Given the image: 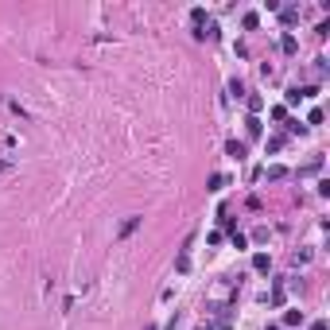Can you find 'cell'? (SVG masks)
Listing matches in <instances>:
<instances>
[{
  "mask_svg": "<svg viewBox=\"0 0 330 330\" xmlns=\"http://www.w3.org/2000/svg\"><path fill=\"white\" fill-rule=\"evenodd\" d=\"M253 268H257V272H268V268H272V257H268V253H257V257H253Z\"/></svg>",
  "mask_w": 330,
  "mask_h": 330,
  "instance_id": "cell-2",
  "label": "cell"
},
{
  "mask_svg": "<svg viewBox=\"0 0 330 330\" xmlns=\"http://www.w3.org/2000/svg\"><path fill=\"white\" fill-rule=\"evenodd\" d=\"M241 24H245V27H249V31H253V27H257V24H260V16H257V12H245V20H241Z\"/></svg>",
  "mask_w": 330,
  "mask_h": 330,
  "instance_id": "cell-12",
  "label": "cell"
},
{
  "mask_svg": "<svg viewBox=\"0 0 330 330\" xmlns=\"http://www.w3.org/2000/svg\"><path fill=\"white\" fill-rule=\"evenodd\" d=\"M260 175H268V179H283V175H287V167L272 164V167H268V171H260Z\"/></svg>",
  "mask_w": 330,
  "mask_h": 330,
  "instance_id": "cell-9",
  "label": "cell"
},
{
  "mask_svg": "<svg viewBox=\"0 0 330 330\" xmlns=\"http://www.w3.org/2000/svg\"><path fill=\"white\" fill-rule=\"evenodd\" d=\"M144 330H156V327H144Z\"/></svg>",
  "mask_w": 330,
  "mask_h": 330,
  "instance_id": "cell-18",
  "label": "cell"
},
{
  "mask_svg": "<svg viewBox=\"0 0 330 330\" xmlns=\"http://www.w3.org/2000/svg\"><path fill=\"white\" fill-rule=\"evenodd\" d=\"M268 330H283V327H268Z\"/></svg>",
  "mask_w": 330,
  "mask_h": 330,
  "instance_id": "cell-17",
  "label": "cell"
},
{
  "mask_svg": "<svg viewBox=\"0 0 330 330\" xmlns=\"http://www.w3.org/2000/svg\"><path fill=\"white\" fill-rule=\"evenodd\" d=\"M280 47H283V55H295V51H299V43H295V35H291V31L280 39Z\"/></svg>",
  "mask_w": 330,
  "mask_h": 330,
  "instance_id": "cell-3",
  "label": "cell"
},
{
  "mask_svg": "<svg viewBox=\"0 0 330 330\" xmlns=\"http://www.w3.org/2000/svg\"><path fill=\"white\" fill-rule=\"evenodd\" d=\"M202 20H206V8H190V24L202 27Z\"/></svg>",
  "mask_w": 330,
  "mask_h": 330,
  "instance_id": "cell-10",
  "label": "cell"
},
{
  "mask_svg": "<svg viewBox=\"0 0 330 330\" xmlns=\"http://www.w3.org/2000/svg\"><path fill=\"white\" fill-rule=\"evenodd\" d=\"M175 268H179V272H190V253H187V249L179 253V260H175Z\"/></svg>",
  "mask_w": 330,
  "mask_h": 330,
  "instance_id": "cell-6",
  "label": "cell"
},
{
  "mask_svg": "<svg viewBox=\"0 0 330 330\" xmlns=\"http://www.w3.org/2000/svg\"><path fill=\"white\" fill-rule=\"evenodd\" d=\"M299 323H303V311H287L283 315V327H299Z\"/></svg>",
  "mask_w": 330,
  "mask_h": 330,
  "instance_id": "cell-7",
  "label": "cell"
},
{
  "mask_svg": "<svg viewBox=\"0 0 330 330\" xmlns=\"http://www.w3.org/2000/svg\"><path fill=\"white\" fill-rule=\"evenodd\" d=\"M225 152H229L233 160H245V144H241V140H229V144H225Z\"/></svg>",
  "mask_w": 330,
  "mask_h": 330,
  "instance_id": "cell-4",
  "label": "cell"
},
{
  "mask_svg": "<svg viewBox=\"0 0 330 330\" xmlns=\"http://www.w3.org/2000/svg\"><path fill=\"white\" fill-rule=\"evenodd\" d=\"M140 221H144V218H136V214H132V218H124V221H120V233H117V237H120V241H124V237H132V233L140 229Z\"/></svg>",
  "mask_w": 330,
  "mask_h": 330,
  "instance_id": "cell-1",
  "label": "cell"
},
{
  "mask_svg": "<svg viewBox=\"0 0 330 330\" xmlns=\"http://www.w3.org/2000/svg\"><path fill=\"white\" fill-rule=\"evenodd\" d=\"M311 330H330L327 323H311Z\"/></svg>",
  "mask_w": 330,
  "mask_h": 330,
  "instance_id": "cell-15",
  "label": "cell"
},
{
  "mask_svg": "<svg viewBox=\"0 0 330 330\" xmlns=\"http://www.w3.org/2000/svg\"><path fill=\"white\" fill-rule=\"evenodd\" d=\"M264 109V101H260V97H257V94H253V97H249V113H253V117H257V113Z\"/></svg>",
  "mask_w": 330,
  "mask_h": 330,
  "instance_id": "cell-13",
  "label": "cell"
},
{
  "mask_svg": "<svg viewBox=\"0 0 330 330\" xmlns=\"http://www.w3.org/2000/svg\"><path fill=\"white\" fill-rule=\"evenodd\" d=\"M245 128H249V136H253V140L260 136V120H257V117H249V120H245Z\"/></svg>",
  "mask_w": 330,
  "mask_h": 330,
  "instance_id": "cell-11",
  "label": "cell"
},
{
  "mask_svg": "<svg viewBox=\"0 0 330 330\" xmlns=\"http://www.w3.org/2000/svg\"><path fill=\"white\" fill-rule=\"evenodd\" d=\"M210 190H225V175H210Z\"/></svg>",
  "mask_w": 330,
  "mask_h": 330,
  "instance_id": "cell-14",
  "label": "cell"
},
{
  "mask_svg": "<svg viewBox=\"0 0 330 330\" xmlns=\"http://www.w3.org/2000/svg\"><path fill=\"white\" fill-rule=\"evenodd\" d=\"M283 299H287V291H283V283H276V287H272V303L283 307Z\"/></svg>",
  "mask_w": 330,
  "mask_h": 330,
  "instance_id": "cell-8",
  "label": "cell"
},
{
  "mask_svg": "<svg viewBox=\"0 0 330 330\" xmlns=\"http://www.w3.org/2000/svg\"><path fill=\"white\" fill-rule=\"evenodd\" d=\"M0 171H8V164H4V160H0Z\"/></svg>",
  "mask_w": 330,
  "mask_h": 330,
  "instance_id": "cell-16",
  "label": "cell"
},
{
  "mask_svg": "<svg viewBox=\"0 0 330 330\" xmlns=\"http://www.w3.org/2000/svg\"><path fill=\"white\" fill-rule=\"evenodd\" d=\"M280 20H283V24H287V27H291V24H295V20H299V8H283V12H280Z\"/></svg>",
  "mask_w": 330,
  "mask_h": 330,
  "instance_id": "cell-5",
  "label": "cell"
}]
</instances>
